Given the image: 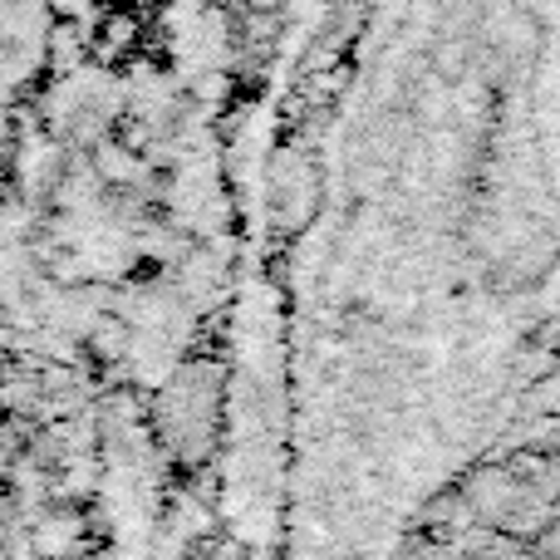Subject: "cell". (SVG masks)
<instances>
[{
  "label": "cell",
  "instance_id": "1",
  "mask_svg": "<svg viewBox=\"0 0 560 560\" xmlns=\"http://www.w3.org/2000/svg\"><path fill=\"white\" fill-rule=\"evenodd\" d=\"M319 65L271 516L388 551L560 388V0H349Z\"/></svg>",
  "mask_w": 560,
  "mask_h": 560
},
{
  "label": "cell",
  "instance_id": "2",
  "mask_svg": "<svg viewBox=\"0 0 560 560\" xmlns=\"http://www.w3.org/2000/svg\"><path fill=\"white\" fill-rule=\"evenodd\" d=\"M280 10H285V25H280V94H285L295 84V74L305 69L310 49H319L335 35L349 0H280Z\"/></svg>",
  "mask_w": 560,
  "mask_h": 560
}]
</instances>
